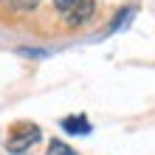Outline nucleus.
Instances as JSON below:
<instances>
[{
    "label": "nucleus",
    "instance_id": "obj_3",
    "mask_svg": "<svg viewBox=\"0 0 155 155\" xmlns=\"http://www.w3.org/2000/svg\"><path fill=\"white\" fill-rule=\"evenodd\" d=\"M62 130L71 133V135H87L90 133V121L85 116H68V118H62Z\"/></svg>",
    "mask_w": 155,
    "mask_h": 155
},
{
    "label": "nucleus",
    "instance_id": "obj_1",
    "mask_svg": "<svg viewBox=\"0 0 155 155\" xmlns=\"http://www.w3.org/2000/svg\"><path fill=\"white\" fill-rule=\"evenodd\" d=\"M54 6L65 17L68 25H82L85 20L93 17V8H96L93 0H54Z\"/></svg>",
    "mask_w": 155,
    "mask_h": 155
},
{
    "label": "nucleus",
    "instance_id": "obj_2",
    "mask_svg": "<svg viewBox=\"0 0 155 155\" xmlns=\"http://www.w3.org/2000/svg\"><path fill=\"white\" fill-rule=\"evenodd\" d=\"M40 127L37 124H31V121H20V124H14V130L8 133V138H6V147L8 152H25L28 147H34V144L40 141Z\"/></svg>",
    "mask_w": 155,
    "mask_h": 155
},
{
    "label": "nucleus",
    "instance_id": "obj_5",
    "mask_svg": "<svg viewBox=\"0 0 155 155\" xmlns=\"http://www.w3.org/2000/svg\"><path fill=\"white\" fill-rule=\"evenodd\" d=\"M130 17H133V8H121V12H118V17H116L113 23H110V28H107V34L118 31V28H121V25H124L127 20H130Z\"/></svg>",
    "mask_w": 155,
    "mask_h": 155
},
{
    "label": "nucleus",
    "instance_id": "obj_4",
    "mask_svg": "<svg viewBox=\"0 0 155 155\" xmlns=\"http://www.w3.org/2000/svg\"><path fill=\"white\" fill-rule=\"evenodd\" d=\"M48 155H76V150H71L65 141H51L48 144Z\"/></svg>",
    "mask_w": 155,
    "mask_h": 155
},
{
    "label": "nucleus",
    "instance_id": "obj_6",
    "mask_svg": "<svg viewBox=\"0 0 155 155\" xmlns=\"http://www.w3.org/2000/svg\"><path fill=\"white\" fill-rule=\"evenodd\" d=\"M40 0H8V6L17 8V12H31V8H37Z\"/></svg>",
    "mask_w": 155,
    "mask_h": 155
}]
</instances>
